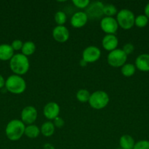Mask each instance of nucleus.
Masks as SVG:
<instances>
[{
  "label": "nucleus",
  "mask_w": 149,
  "mask_h": 149,
  "mask_svg": "<svg viewBox=\"0 0 149 149\" xmlns=\"http://www.w3.org/2000/svg\"><path fill=\"white\" fill-rule=\"evenodd\" d=\"M133 149H149V141L146 140H141L135 143Z\"/></svg>",
  "instance_id": "nucleus-27"
},
{
  "label": "nucleus",
  "mask_w": 149,
  "mask_h": 149,
  "mask_svg": "<svg viewBox=\"0 0 149 149\" xmlns=\"http://www.w3.org/2000/svg\"><path fill=\"white\" fill-rule=\"evenodd\" d=\"M110 102V97L108 93L102 90H97L91 94L89 100V105L93 109L100 110L108 105Z\"/></svg>",
  "instance_id": "nucleus-5"
},
{
  "label": "nucleus",
  "mask_w": 149,
  "mask_h": 149,
  "mask_svg": "<svg viewBox=\"0 0 149 149\" xmlns=\"http://www.w3.org/2000/svg\"><path fill=\"white\" fill-rule=\"evenodd\" d=\"M127 56L128 55L122 50V49L117 48L108 53L107 61L110 66L119 68L127 63Z\"/></svg>",
  "instance_id": "nucleus-6"
},
{
  "label": "nucleus",
  "mask_w": 149,
  "mask_h": 149,
  "mask_svg": "<svg viewBox=\"0 0 149 149\" xmlns=\"http://www.w3.org/2000/svg\"><path fill=\"white\" fill-rule=\"evenodd\" d=\"M135 142L131 135H124L120 138L119 146L120 148L122 149H133L134 148Z\"/></svg>",
  "instance_id": "nucleus-17"
},
{
  "label": "nucleus",
  "mask_w": 149,
  "mask_h": 149,
  "mask_svg": "<svg viewBox=\"0 0 149 149\" xmlns=\"http://www.w3.org/2000/svg\"><path fill=\"white\" fill-rule=\"evenodd\" d=\"M116 149H122V148H116Z\"/></svg>",
  "instance_id": "nucleus-35"
},
{
  "label": "nucleus",
  "mask_w": 149,
  "mask_h": 149,
  "mask_svg": "<svg viewBox=\"0 0 149 149\" xmlns=\"http://www.w3.org/2000/svg\"><path fill=\"white\" fill-rule=\"evenodd\" d=\"M5 87L7 91L13 94L20 95L24 93L26 89V82L21 76L13 74L7 79Z\"/></svg>",
  "instance_id": "nucleus-3"
},
{
  "label": "nucleus",
  "mask_w": 149,
  "mask_h": 149,
  "mask_svg": "<svg viewBox=\"0 0 149 149\" xmlns=\"http://www.w3.org/2000/svg\"><path fill=\"white\" fill-rule=\"evenodd\" d=\"M118 27V22L115 17L105 16L101 19L100 28L106 34H115Z\"/></svg>",
  "instance_id": "nucleus-8"
},
{
  "label": "nucleus",
  "mask_w": 149,
  "mask_h": 149,
  "mask_svg": "<svg viewBox=\"0 0 149 149\" xmlns=\"http://www.w3.org/2000/svg\"><path fill=\"white\" fill-rule=\"evenodd\" d=\"M102 45L105 50L111 52L118 47V37L115 34H106L102 39Z\"/></svg>",
  "instance_id": "nucleus-14"
},
{
  "label": "nucleus",
  "mask_w": 149,
  "mask_h": 149,
  "mask_svg": "<svg viewBox=\"0 0 149 149\" xmlns=\"http://www.w3.org/2000/svg\"><path fill=\"white\" fill-rule=\"evenodd\" d=\"M14 55V49L11 45L1 44L0 45V60L3 61H10Z\"/></svg>",
  "instance_id": "nucleus-16"
},
{
  "label": "nucleus",
  "mask_w": 149,
  "mask_h": 149,
  "mask_svg": "<svg viewBox=\"0 0 149 149\" xmlns=\"http://www.w3.org/2000/svg\"><path fill=\"white\" fill-rule=\"evenodd\" d=\"M136 71V67L132 63H125L121 67V72L125 77H131Z\"/></svg>",
  "instance_id": "nucleus-21"
},
{
  "label": "nucleus",
  "mask_w": 149,
  "mask_h": 149,
  "mask_svg": "<svg viewBox=\"0 0 149 149\" xmlns=\"http://www.w3.org/2000/svg\"><path fill=\"white\" fill-rule=\"evenodd\" d=\"M37 110L32 106H28L23 108L20 114L21 121L26 125H32L37 118Z\"/></svg>",
  "instance_id": "nucleus-10"
},
{
  "label": "nucleus",
  "mask_w": 149,
  "mask_h": 149,
  "mask_svg": "<svg viewBox=\"0 0 149 149\" xmlns=\"http://www.w3.org/2000/svg\"><path fill=\"white\" fill-rule=\"evenodd\" d=\"M87 64L88 63L84 61V60L81 59V61H80V65H81V66H86V65H87Z\"/></svg>",
  "instance_id": "nucleus-34"
},
{
  "label": "nucleus",
  "mask_w": 149,
  "mask_h": 149,
  "mask_svg": "<svg viewBox=\"0 0 149 149\" xmlns=\"http://www.w3.org/2000/svg\"><path fill=\"white\" fill-rule=\"evenodd\" d=\"M52 36L57 42L64 43L70 38V31L65 26H56L53 29Z\"/></svg>",
  "instance_id": "nucleus-11"
},
{
  "label": "nucleus",
  "mask_w": 149,
  "mask_h": 149,
  "mask_svg": "<svg viewBox=\"0 0 149 149\" xmlns=\"http://www.w3.org/2000/svg\"><path fill=\"white\" fill-rule=\"evenodd\" d=\"M23 42H22L20 39H15L13 40V42H12L11 46L13 47V49L15 50H21L22 47H23Z\"/></svg>",
  "instance_id": "nucleus-29"
},
{
  "label": "nucleus",
  "mask_w": 149,
  "mask_h": 149,
  "mask_svg": "<svg viewBox=\"0 0 149 149\" xmlns=\"http://www.w3.org/2000/svg\"><path fill=\"white\" fill-rule=\"evenodd\" d=\"M36 50V45L32 41H27L24 42L21 49V53L25 56H30L33 55Z\"/></svg>",
  "instance_id": "nucleus-20"
},
{
  "label": "nucleus",
  "mask_w": 149,
  "mask_h": 149,
  "mask_svg": "<svg viewBox=\"0 0 149 149\" xmlns=\"http://www.w3.org/2000/svg\"><path fill=\"white\" fill-rule=\"evenodd\" d=\"M148 20L147 16L145 15H139L137 17H135L134 20V25L139 28H143L146 26L148 23Z\"/></svg>",
  "instance_id": "nucleus-25"
},
{
  "label": "nucleus",
  "mask_w": 149,
  "mask_h": 149,
  "mask_svg": "<svg viewBox=\"0 0 149 149\" xmlns=\"http://www.w3.org/2000/svg\"><path fill=\"white\" fill-rule=\"evenodd\" d=\"M55 126L51 121L44 122L40 127V133L45 137H51L55 132Z\"/></svg>",
  "instance_id": "nucleus-18"
},
{
  "label": "nucleus",
  "mask_w": 149,
  "mask_h": 149,
  "mask_svg": "<svg viewBox=\"0 0 149 149\" xmlns=\"http://www.w3.org/2000/svg\"><path fill=\"white\" fill-rule=\"evenodd\" d=\"M54 20L57 26H64L67 20V16L63 11H58L54 15Z\"/></svg>",
  "instance_id": "nucleus-24"
},
{
  "label": "nucleus",
  "mask_w": 149,
  "mask_h": 149,
  "mask_svg": "<svg viewBox=\"0 0 149 149\" xmlns=\"http://www.w3.org/2000/svg\"><path fill=\"white\" fill-rule=\"evenodd\" d=\"M72 3L77 8L86 9L91 2L89 0H72Z\"/></svg>",
  "instance_id": "nucleus-26"
},
{
  "label": "nucleus",
  "mask_w": 149,
  "mask_h": 149,
  "mask_svg": "<svg viewBox=\"0 0 149 149\" xmlns=\"http://www.w3.org/2000/svg\"><path fill=\"white\" fill-rule=\"evenodd\" d=\"M60 113V106L56 102H49L43 108V115L46 119L53 120Z\"/></svg>",
  "instance_id": "nucleus-12"
},
{
  "label": "nucleus",
  "mask_w": 149,
  "mask_h": 149,
  "mask_svg": "<svg viewBox=\"0 0 149 149\" xmlns=\"http://www.w3.org/2000/svg\"><path fill=\"white\" fill-rule=\"evenodd\" d=\"M122 50L127 54V55L132 53L134 50V46L131 43H127L123 46Z\"/></svg>",
  "instance_id": "nucleus-28"
},
{
  "label": "nucleus",
  "mask_w": 149,
  "mask_h": 149,
  "mask_svg": "<svg viewBox=\"0 0 149 149\" xmlns=\"http://www.w3.org/2000/svg\"><path fill=\"white\" fill-rule=\"evenodd\" d=\"M115 19L118 22V26L124 30H129L134 26L135 16L131 10L122 9L118 11Z\"/></svg>",
  "instance_id": "nucleus-4"
},
{
  "label": "nucleus",
  "mask_w": 149,
  "mask_h": 149,
  "mask_svg": "<svg viewBox=\"0 0 149 149\" xmlns=\"http://www.w3.org/2000/svg\"><path fill=\"white\" fill-rule=\"evenodd\" d=\"M43 149H56L53 145H52L51 143H47L44 144L43 146Z\"/></svg>",
  "instance_id": "nucleus-31"
},
{
  "label": "nucleus",
  "mask_w": 149,
  "mask_h": 149,
  "mask_svg": "<svg viewBox=\"0 0 149 149\" xmlns=\"http://www.w3.org/2000/svg\"><path fill=\"white\" fill-rule=\"evenodd\" d=\"M101 57V50L96 46H89L85 48L82 53V59L87 63H94Z\"/></svg>",
  "instance_id": "nucleus-9"
},
{
  "label": "nucleus",
  "mask_w": 149,
  "mask_h": 149,
  "mask_svg": "<svg viewBox=\"0 0 149 149\" xmlns=\"http://www.w3.org/2000/svg\"><path fill=\"white\" fill-rule=\"evenodd\" d=\"M144 13H145V15L147 16L148 18L149 19V2L147 4L145 5L144 8Z\"/></svg>",
  "instance_id": "nucleus-32"
},
{
  "label": "nucleus",
  "mask_w": 149,
  "mask_h": 149,
  "mask_svg": "<svg viewBox=\"0 0 149 149\" xmlns=\"http://www.w3.org/2000/svg\"><path fill=\"white\" fill-rule=\"evenodd\" d=\"M90 96L91 93H89V90H86V89H80L76 93V98L78 101L81 102V103L89 102Z\"/></svg>",
  "instance_id": "nucleus-22"
},
{
  "label": "nucleus",
  "mask_w": 149,
  "mask_h": 149,
  "mask_svg": "<svg viewBox=\"0 0 149 149\" xmlns=\"http://www.w3.org/2000/svg\"><path fill=\"white\" fill-rule=\"evenodd\" d=\"M103 8V3L98 1H93V2L90 3L89 7L86 8V13L89 19H92V20L102 19L103 17L102 16L104 15Z\"/></svg>",
  "instance_id": "nucleus-7"
},
{
  "label": "nucleus",
  "mask_w": 149,
  "mask_h": 149,
  "mask_svg": "<svg viewBox=\"0 0 149 149\" xmlns=\"http://www.w3.org/2000/svg\"><path fill=\"white\" fill-rule=\"evenodd\" d=\"M25 124L19 119L10 121L5 128L7 138L12 141H17L22 138L25 132Z\"/></svg>",
  "instance_id": "nucleus-2"
},
{
  "label": "nucleus",
  "mask_w": 149,
  "mask_h": 149,
  "mask_svg": "<svg viewBox=\"0 0 149 149\" xmlns=\"http://www.w3.org/2000/svg\"><path fill=\"white\" fill-rule=\"evenodd\" d=\"M103 13L104 15H105L106 17H113L114 15H117L118 10L115 6L112 4H104Z\"/></svg>",
  "instance_id": "nucleus-23"
},
{
  "label": "nucleus",
  "mask_w": 149,
  "mask_h": 149,
  "mask_svg": "<svg viewBox=\"0 0 149 149\" xmlns=\"http://www.w3.org/2000/svg\"><path fill=\"white\" fill-rule=\"evenodd\" d=\"M29 61L26 56L22 53L13 55L10 61V68L16 75L22 76L26 74L29 70Z\"/></svg>",
  "instance_id": "nucleus-1"
},
{
  "label": "nucleus",
  "mask_w": 149,
  "mask_h": 149,
  "mask_svg": "<svg viewBox=\"0 0 149 149\" xmlns=\"http://www.w3.org/2000/svg\"><path fill=\"white\" fill-rule=\"evenodd\" d=\"M89 17L85 12H77L72 16L70 19V23L72 27L79 29L86 26Z\"/></svg>",
  "instance_id": "nucleus-13"
},
{
  "label": "nucleus",
  "mask_w": 149,
  "mask_h": 149,
  "mask_svg": "<svg viewBox=\"0 0 149 149\" xmlns=\"http://www.w3.org/2000/svg\"><path fill=\"white\" fill-rule=\"evenodd\" d=\"M5 81L6 80H4V77L0 74V89L4 87V86H5Z\"/></svg>",
  "instance_id": "nucleus-33"
},
{
  "label": "nucleus",
  "mask_w": 149,
  "mask_h": 149,
  "mask_svg": "<svg viewBox=\"0 0 149 149\" xmlns=\"http://www.w3.org/2000/svg\"><path fill=\"white\" fill-rule=\"evenodd\" d=\"M136 68L143 72L149 71V54L143 53L138 55L135 60Z\"/></svg>",
  "instance_id": "nucleus-15"
},
{
  "label": "nucleus",
  "mask_w": 149,
  "mask_h": 149,
  "mask_svg": "<svg viewBox=\"0 0 149 149\" xmlns=\"http://www.w3.org/2000/svg\"><path fill=\"white\" fill-rule=\"evenodd\" d=\"M39 133H40V128L37 126V125L32 124V125L26 126L24 135L28 138L34 139V138H37L39 136Z\"/></svg>",
  "instance_id": "nucleus-19"
},
{
  "label": "nucleus",
  "mask_w": 149,
  "mask_h": 149,
  "mask_svg": "<svg viewBox=\"0 0 149 149\" xmlns=\"http://www.w3.org/2000/svg\"><path fill=\"white\" fill-rule=\"evenodd\" d=\"M53 123L55 127L61 128L64 125V121L62 118L60 117V116H58V117H56V119H53Z\"/></svg>",
  "instance_id": "nucleus-30"
}]
</instances>
